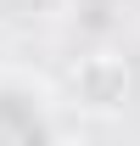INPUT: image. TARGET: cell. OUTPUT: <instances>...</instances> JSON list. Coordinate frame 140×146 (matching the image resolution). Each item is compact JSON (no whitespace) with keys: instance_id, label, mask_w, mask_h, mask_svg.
<instances>
[{"instance_id":"1","label":"cell","mask_w":140,"mask_h":146,"mask_svg":"<svg viewBox=\"0 0 140 146\" xmlns=\"http://www.w3.org/2000/svg\"><path fill=\"white\" fill-rule=\"evenodd\" d=\"M73 101L84 112H95V118H106V112H123L129 107V96H135V68H129V56L118 51H90L73 62Z\"/></svg>"}]
</instances>
